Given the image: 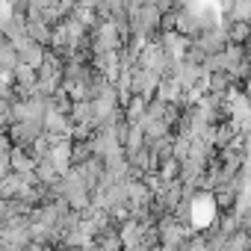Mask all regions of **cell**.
Listing matches in <instances>:
<instances>
[{
	"label": "cell",
	"mask_w": 251,
	"mask_h": 251,
	"mask_svg": "<svg viewBox=\"0 0 251 251\" xmlns=\"http://www.w3.org/2000/svg\"><path fill=\"white\" fill-rule=\"evenodd\" d=\"M192 225L201 230V227H210L216 222V198L213 195H195L192 201Z\"/></svg>",
	"instance_id": "6da1fadb"
}]
</instances>
